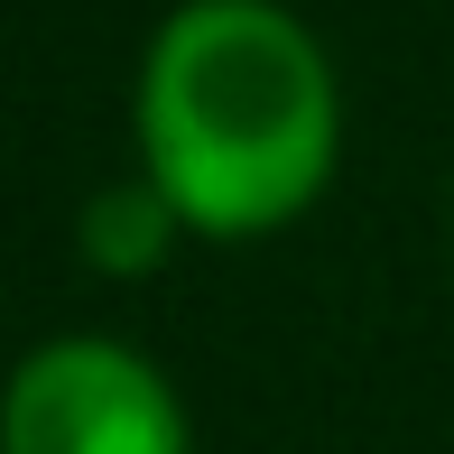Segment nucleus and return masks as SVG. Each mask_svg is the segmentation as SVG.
Returning <instances> with one entry per match:
<instances>
[{"label":"nucleus","instance_id":"obj_2","mask_svg":"<svg viewBox=\"0 0 454 454\" xmlns=\"http://www.w3.org/2000/svg\"><path fill=\"white\" fill-rule=\"evenodd\" d=\"M0 454H195L168 371L112 334H56L0 389Z\"/></svg>","mask_w":454,"mask_h":454},{"label":"nucleus","instance_id":"obj_1","mask_svg":"<svg viewBox=\"0 0 454 454\" xmlns=\"http://www.w3.org/2000/svg\"><path fill=\"white\" fill-rule=\"evenodd\" d=\"M343 149L325 47L278 0H185L139 66V176L204 241L287 232Z\"/></svg>","mask_w":454,"mask_h":454},{"label":"nucleus","instance_id":"obj_3","mask_svg":"<svg viewBox=\"0 0 454 454\" xmlns=\"http://www.w3.org/2000/svg\"><path fill=\"white\" fill-rule=\"evenodd\" d=\"M176 232H185L176 204L158 195L149 176H139V185H102V195L84 204V260L102 278H149L158 260H168Z\"/></svg>","mask_w":454,"mask_h":454}]
</instances>
